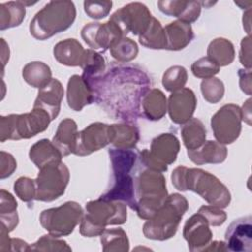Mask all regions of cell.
Here are the masks:
<instances>
[{"instance_id": "cell-19", "label": "cell", "mask_w": 252, "mask_h": 252, "mask_svg": "<svg viewBox=\"0 0 252 252\" xmlns=\"http://www.w3.org/2000/svg\"><path fill=\"white\" fill-rule=\"evenodd\" d=\"M99 198L110 201H120L125 203L131 210H136L135 182L130 173L113 175V182Z\"/></svg>"}, {"instance_id": "cell-28", "label": "cell", "mask_w": 252, "mask_h": 252, "mask_svg": "<svg viewBox=\"0 0 252 252\" xmlns=\"http://www.w3.org/2000/svg\"><path fill=\"white\" fill-rule=\"evenodd\" d=\"M143 115L152 121L161 119L167 111V99L158 89L149 90L141 101Z\"/></svg>"}, {"instance_id": "cell-54", "label": "cell", "mask_w": 252, "mask_h": 252, "mask_svg": "<svg viewBox=\"0 0 252 252\" xmlns=\"http://www.w3.org/2000/svg\"><path fill=\"white\" fill-rule=\"evenodd\" d=\"M250 14H251V9H248L244 14H243V18H246V21H243V28L246 30V32L248 33V35L250 34ZM245 20V19H243Z\"/></svg>"}, {"instance_id": "cell-39", "label": "cell", "mask_w": 252, "mask_h": 252, "mask_svg": "<svg viewBox=\"0 0 252 252\" xmlns=\"http://www.w3.org/2000/svg\"><path fill=\"white\" fill-rule=\"evenodd\" d=\"M188 79V74L183 66L175 65L169 67L162 76V85L168 92H175L184 88Z\"/></svg>"}, {"instance_id": "cell-36", "label": "cell", "mask_w": 252, "mask_h": 252, "mask_svg": "<svg viewBox=\"0 0 252 252\" xmlns=\"http://www.w3.org/2000/svg\"><path fill=\"white\" fill-rule=\"evenodd\" d=\"M139 42L151 49H166V36L163 27L160 22L155 17L145 31L144 33L139 35Z\"/></svg>"}, {"instance_id": "cell-12", "label": "cell", "mask_w": 252, "mask_h": 252, "mask_svg": "<svg viewBox=\"0 0 252 252\" xmlns=\"http://www.w3.org/2000/svg\"><path fill=\"white\" fill-rule=\"evenodd\" d=\"M152 18L153 16L145 4L132 2L115 11L110 20L118 25L124 36L129 32L139 36L148 29Z\"/></svg>"}, {"instance_id": "cell-37", "label": "cell", "mask_w": 252, "mask_h": 252, "mask_svg": "<svg viewBox=\"0 0 252 252\" xmlns=\"http://www.w3.org/2000/svg\"><path fill=\"white\" fill-rule=\"evenodd\" d=\"M100 242L104 252H126L129 250V239L126 232L120 227L105 229L100 234Z\"/></svg>"}, {"instance_id": "cell-30", "label": "cell", "mask_w": 252, "mask_h": 252, "mask_svg": "<svg viewBox=\"0 0 252 252\" xmlns=\"http://www.w3.org/2000/svg\"><path fill=\"white\" fill-rule=\"evenodd\" d=\"M22 76L30 86L38 90L45 87L52 80L50 67L41 61H32L26 64Z\"/></svg>"}, {"instance_id": "cell-45", "label": "cell", "mask_w": 252, "mask_h": 252, "mask_svg": "<svg viewBox=\"0 0 252 252\" xmlns=\"http://www.w3.org/2000/svg\"><path fill=\"white\" fill-rule=\"evenodd\" d=\"M198 213H200L209 222L211 226H220L226 220V213L217 206L213 205H205L202 206Z\"/></svg>"}, {"instance_id": "cell-10", "label": "cell", "mask_w": 252, "mask_h": 252, "mask_svg": "<svg viewBox=\"0 0 252 252\" xmlns=\"http://www.w3.org/2000/svg\"><path fill=\"white\" fill-rule=\"evenodd\" d=\"M70 180V171L65 163L53 162L39 169L35 183V200L52 202L61 197Z\"/></svg>"}, {"instance_id": "cell-34", "label": "cell", "mask_w": 252, "mask_h": 252, "mask_svg": "<svg viewBox=\"0 0 252 252\" xmlns=\"http://www.w3.org/2000/svg\"><path fill=\"white\" fill-rule=\"evenodd\" d=\"M108 155L111 161L113 175H121L131 173L136 160L139 158L137 153L131 150L111 148L108 150Z\"/></svg>"}, {"instance_id": "cell-29", "label": "cell", "mask_w": 252, "mask_h": 252, "mask_svg": "<svg viewBox=\"0 0 252 252\" xmlns=\"http://www.w3.org/2000/svg\"><path fill=\"white\" fill-rule=\"evenodd\" d=\"M180 133L183 144L187 150L198 149L206 142V127L203 122L196 117H192L190 120L182 124Z\"/></svg>"}, {"instance_id": "cell-32", "label": "cell", "mask_w": 252, "mask_h": 252, "mask_svg": "<svg viewBox=\"0 0 252 252\" xmlns=\"http://www.w3.org/2000/svg\"><path fill=\"white\" fill-rule=\"evenodd\" d=\"M81 68L83 69L82 77L92 85L105 73V59L95 50L91 48L86 49Z\"/></svg>"}, {"instance_id": "cell-26", "label": "cell", "mask_w": 252, "mask_h": 252, "mask_svg": "<svg viewBox=\"0 0 252 252\" xmlns=\"http://www.w3.org/2000/svg\"><path fill=\"white\" fill-rule=\"evenodd\" d=\"M29 157L38 169L53 162H60L63 158L61 152L55 147L52 141L47 139H42L34 143L30 149Z\"/></svg>"}, {"instance_id": "cell-22", "label": "cell", "mask_w": 252, "mask_h": 252, "mask_svg": "<svg viewBox=\"0 0 252 252\" xmlns=\"http://www.w3.org/2000/svg\"><path fill=\"white\" fill-rule=\"evenodd\" d=\"M187 155L192 162L197 165L218 164L225 160L227 149L225 145L218 141H206L201 147L195 150H187Z\"/></svg>"}, {"instance_id": "cell-44", "label": "cell", "mask_w": 252, "mask_h": 252, "mask_svg": "<svg viewBox=\"0 0 252 252\" xmlns=\"http://www.w3.org/2000/svg\"><path fill=\"white\" fill-rule=\"evenodd\" d=\"M112 7V1H85L84 10L86 14L94 20H100L105 18L110 13Z\"/></svg>"}, {"instance_id": "cell-46", "label": "cell", "mask_w": 252, "mask_h": 252, "mask_svg": "<svg viewBox=\"0 0 252 252\" xmlns=\"http://www.w3.org/2000/svg\"><path fill=\"white\" fill-rule=\"evenodd\" d=\"M17 168V161L15 158L4 151L0 153V178L4 179L13 174Z\"/></svg>"}, {"instance_id": "cell-48", "label": "cell", "mask_w": 252, "mask_h": 252, "mask_svg": "<svg viewBox=\"0 0 252 252\" xmlns=\"http://www.w3.org/2000/svg\"><path fill=\"white\" fill-rule=\"evenodd\" d=\"M239 77V86L243 93L250 95L251 94V70L240 69L238 71Z\"/></svg>"}, {"instance_id": "cell-49", "label": "cell", "mask_w": 252, "mask_h": 252, "mask_svg": "<svg viewBox=\"0 0 252 252\" xmlns=\"http://www.w3.org/2000/svg\"><path fill=\"white\" fill-rule=\"evenodd\" d=\"M10 244L11 238L9 237V231L7 228L1 224V231H0V251H10Z\"/></svg>"}, {"instance_id": "cell-51", "label": "cell", "mask_w": 252, "mask_h": 252, "mask_svg": "<svg viewBox=\"0 0 252 252\" xmlns=\"http://www.w3.org/2000/svg\"><path fill=\"white\" fill-rule=\"evenodd\" d=\"M240 109L242 120H244L248 125H251V98H248Z\"/></svg>"}, {"instance_id": "cell-6", "label": "cell", "mask_w": 252, "mask_h": 252, "mask_svg": "<svg viewBox=\"0 0 252 252\" xmlns=\"http://www.w3.org/2000/svg\"><path fill=\"white\" fill-rule=\"evenodd\" d=\"M136 212L139 218L150 220L168 196L166 180L162 172L148 169L135 179Z\"/></svg>"}, {"instance_id": "cell-3", "label": "cell", "mask_w": 252, "mask_h": 252, "mask_svg": "<svg viewBox=\"0 0 252 252\" xmlns=\"http://www.w3.org/2000/svg\"><path fill=\"white\" fill-rule=\"evenodd\" d=\"M127 220V205L120 201L98 198L86 204L80 222V233L85 237H95L107 225H119Z\"/></svg>"}, {"instance_id": "cell-7", "label": "cell", "mask_w": 252, "mask_h": 252, "mask_svg": "<svg viewBox=\"0 0 252 252\" xmlns=\"http://www.w3.org/2000/svg\"><path fill=\"white\" fill-rule=\"evenodd\" d=\"M49 114L39 108L24 114H10L0 117V141L30 139L45 131L51 122Z\"/></svg>"}, {"instance_id": "cell-38", "label": "cell", "mask_w": 252, "mask_h": 252, "mask_svg": "<svg viewBox=\"0 0 252 252\" xmlns=\"http://www.w3.org/2000/svg\"><path fill=\"white\" fill-rule=\"evenodd\" d=\"M109 50L111 56L120 63H128L134 60L139 52L137 43L126 36L122 37L118 42L110 47Z\"/></svg>"}, {"instance_id": "cell-18", "label": "cell", "mask_w": 252, "mask_h": 252, "mask_svg": "<svg viewBox=\"0 0 252 252\" xmlns=\"http://www.w3.org/2000/svg\"><path fill=\"white\" fill-rule=\"evenodd\" d=\"M64 95V89L59 80L53 79L43 88L38 90L33 107L45 110L51 120H54L60 111L61 101Z\"/></svg>"}, {"instance_id": "cell-9", "label": "cell", "mask_w": 252, "mask_h": 252, "mask_svg": "<svg viewBox=\"0 0 252 252\" xmlns=\"http://www.w3.org/2000/svg\"><path fill=\"white\" fill-rule=\"evenodd\" d=\"M179 150L178 138L171 133H162L152 140L150 150H143L139 158L146 168L165 172L167 166L176 160Z\"/></svg>"}, {"instance_id": "cell-42", "label": "cell", "mask_w": 252, "mask_h": 252, "mask_svg": "<svg viewBox=\"0 0 252 252\" xmlns=\"http://www.w3.org/2000/svg\"><path fill=\"white\" fill-rule=\"evenodd\" d=\"M220 67H219L208 56H205L196 60L191 65V71L193 75L203 80L215 77L220 72Z\"/></svg>"}, {"instance_id": "cell-40", "label": "cell", "mask_w": 252, "mask_h": 252, "mask_svg": "<svg viewBox=\"0 0 252 252\" xmlns=\"http://www.w3.org/2000/svg\"><path fill=\"white\" fill-rule=\"evenodd\" d=\"M201 92L205 100L209 103H218L224 94V85L219 78L204 79L201 83Z\"/></svg>"}, {"instance_id": "cell-35", "label": "cell", "mask_w": 252, "mask_h": 252, "mask_svg": "<svg viewBox=\"0 0 252 252\" xmlns=\"http://www.w3.org/2000/svg\"><path fill=\"white\" fill-rule=\"evenodd\" d=\"M18 204L15 197L5 189L0 191V220L9 232L19 223V216L17 213Z\"/></svg>"}, {"instance_id": "cell-53", "label": "cell", "mask_w": 252, "mask_h": 252, "mask_svg": "<svg viewBox=\"0 0 252 252\" xmlns=\"http://www.w3.org/2000/svg\"><path fill=\"white\" fill-rule=\"evenodd\" d=\"M1 46H2V48H1V54H2L1 55V60H2V66H3L2 71L4 72V67H5L7 61L9 60V53H10L9 46L6 43V41L4 40V38H1Z\"/></svg>"}, {"instance_id": "cell-1", "label": "cell", "mask_w": 252, "mask_h": 252, "mask_svg": "<svg viewBox=\"0 0 252 252\" xmlns=\"http://www.w3.org/2000/svg\"><path fill=\"white\" fill-rule=\"evenodd\" d=\"M151 80L136 66H117L109 69L91 86L94 100L109 113L131 122L139 116L141 101L149 91Z\"/></svg>"}, {"instance_id": "cell-52", "label": "cell", "mask_w": 252, "mask_h": 252, "mask_svg": "<svg viewBox=\"0 0 252 252\" xmlns=\"http://www.w3.org/2000/svg\"><path fill=\"white\" fill-rule=\"evenodd\" d=\"M203 251H227L224 241H211Z\"/></svg>"}, {"instance_id": "cell-41", "label": "cell", "mask_w": 252, "mask_h": 252, "mask_svg": "<svg viewBox=\"0 0 252 252\" xmlns=\"http://www.w3.org/2000/svg\"><path fill=\"white\" fill-rule=\"evenodd\" d=\"M29 251H72V248L65 240L51 234H45L30 245Z\"/></svg>"}, {"instance_id": "cell-47", "label": "cell", "mask_w": 252, "mask_h": 252, "mask_svg": "<svg viewBox=\"0 0 252 252\" xmlns=\"http://www.w3.org/2000/svg\"><path fill=\"white\" fill-rule=\"evenodd\" d=\"M239 61L245 69L251 70V37L247 35L243 37L240 43Z\"/></svg>"}, {"instance_id": "cell-14", "label": "cell", "mask_w": 252, "mask_h": 252, "mask_svg": "<svg viewBox=\"0 0 252 252\" xmlns=\"http://www.w3.org/2000/svg\"><path fill=\"white\" fill-rule=\"evenodd\" d=\"M108 128V124L94 122L78 132L73 154L79 157L89 156L110 144Z\"/></svg>"}, {"instance_id": "cell-43", "label": "cell", "mask_w": 252, "mask_h": 252, "mask_svg": "<svg viewBox=\"0 0 252 252\" xmlns=\"http://www.w3.org/2000/svg\"><path fill=\"white\" fill-rule=\"evenodd\" d=\"M16 195L24 202L31 203L35 200V183L34 179L27 176L19 177L14 183Z\"/></svg>"}, {"instance_id": "cell-50", "label": "cell", "mask_w": 252, "mask_h": 252, "mask_svg": "<svg viewBox=\"0 0 252 252\" xmlns=\"http://www.w3.org/2000/svg\"><path fill=\"white\" fill-rule=\"evenodd\" d=\"M30 244L20 238H11L10 251H29Z\"/></svg>"}, {"instance_id": "cell-31", "label": "cell", "mask_w": 252, "mask_h": 252, "mask_svg": "<svg viewBox=\"0 0 252 252\" xmlns=\"http://www.w3.org/2000/svg\"><path fill=\"white\" fill-rule=\"evenodd\" d=\"M207 56L219 67L229 65L235 57V50L232 42L223 37L213 39L207 49Z\"/></svg>"}, {"instance_id": "cell-8", "label": "cell", "mask_w": 252, "mask_h": 252, "mask_svg": "<svg viewBox=\"0 0 252 252\" xmlns=\"http://www.w3.org/2000/svg\"><path fill=\"white\" fill-rule=\"evenodd\" d=\"M84 211L75 201H68L59 207L43 210L39 216L41 226L55 237L71 234L81 222Z\"/></svg>"}, {"instance_id": "cell-5", "label": "cell", "mask_w": 252, "mask_h": 252, "mask_svg": "<svg viewBox=\"0 0 252 252\" xmlns=\"http://www.w3.org/2000/svg\"><path fill=\"white\" fill-rule=\"evenodd\" d=\"M188 210V202L178 193L170 194L156 214L143 225L145 237L163 241L175 235L179 223Z\"/></svg>"}, {"instance_id": "cell-4", "label": "cell", "mask_w": 252, "mask_h": 252, "mask_svg": "<svg viewBox=\"0 0 252 252\" xmlns=\"http://www.w3.org/2000/svg\"><path fill=\"white\" fill-rule=\"evenodd\" d=\"M72 1H50L39 10L30 23V32L37 40H45L68 30L76 19Z\"/></svg>"}, {"instance_id": "cell-25", "label": "cell", "mask_w": 252, "mask_h": 252, "mask_svg": "<svg viewBox=\"0 0 252 252\" xmlns=\"http://www.w3.org/2000/svg\"><path fill=\"white\" fill-rule=\"evenodd\" d=\"M77 135V123L71 118H65L58 124L52 143L61 152L62 156L66 157L74 153Z\"/></svg>"}, {"instance_id": "cell-33", "label": "cell", "mask_w": 252, "mask_h": 252, "mask_svg": "<svg viewBox=\"0 0 252 252\" xmlns=\"http://www.w3.org/2000/svg\"><path fill=\"white\" fill-rule=\"evenodd\" d=\"M26 15V5L23 1H10L0 4V30L18 27Z\"/></svg>"}, {"instance_id": "cell-13", "label": "cell", "mask_w": 252, "mask_h": 252, "mask_svg": "<svg viewBox=\"0 0 252 252\" xmlns=\"http://www.w3.org/2000/svg\"><path fill=\"white\" fill-rule=\"evenodd\" d=\"M84 41L93 49H109L122 37H125L118 25L112 20L105 23H89L81 31Z\"/></svg>"}, {"instance_id": "cell-27", "label": "cell", "mask_w": 252, "mask_h": 252, "mask_svg": "<svg viewBox=\"0 0 252 252\" xmlns=\"http://www.w3.org/2000/svg\"><path fill=\"white\" fill-rule=\"evenodd\" d=\"M110 144L113 148L131 150L134 149L139 142V129L129 123L111 124L108 128Z\"/></svg>"}, {"instance_id": "cell-15", "label": "cell", "mask_w": 252, "mask_h": 252, "mask_svg": "<svg viewBox=\"0 0 252 252\" xmlns=\"http://www.w3.org/2000/svg\"><path fill=\"white\" fill-rule=\"evenodd\" d=\"M224 243L228 251L251 252L252 218L250 215L234 220L224 234Z\"/></svg>"}, {"instance_id": "cell-11", "label": "cell", "mask_w": 252, "mask_h": 252, "mask_svg": "<svg viewBox=\"0 0 252 252\" xmlns=\"http://www.w3.org/2000/svg\"><path fill=\"white\" fill-rule=\"evenodd\" d=\"M241 109L233 103L224 104L211 118V127L216 140L222 144H232L241 133Z\"/></svg>"}, {"instance_id": "cell-24", "label": "cell", "mask_w": 252, "mask_h": 252, "mask_svg": "<svg viewBox=\"0 0 252 252\" xmlns=\"http://www.w3.org/2000/svg\"><path fill=\"white\" fill-rule=\"evenodd\" d=\"M85 50L82 44L75 38H67L54 45V58L62 65L70 67H81Z\"/></svg>"}, {"instance_id": "cell-20", "label": "cell", "mask_w": 252, "mask_h": 252, "mask_svg": "<svg viewBox=\"0 0 252 252\" xmlns=\"http://www.w3.org/2000/svg\"><path fill=\"white\" fill-rule=\"evenodd\" d=\"M94 101V93L92 86L82 76H71L67 84L68 106L74 111H81Z\"/></svg>"}, {"instance_id": "cell-23", "label": "cell", "mask_w": 252, "mask_h": 252, "mask_svg": "<svg viewBox=\"0 0 252 252\" xmlns=\"http://www.w3.org/2000/svg\"><path fill=\"white\" fill-rule=\"evenodd\" d=\"M166 36V49L178 51L184 49L194 38L193 29L190 24L176 20L164 28Z\"/></svg>"}, {"instance_id": "cell-2", "label": "cell", "mask_w": 252, "mask_h": 252, "mask_svg": "<svg viewBox=\"0 0 252 252\" xmlns=\"http://www.w3.org/2000/svg\"><path fill=\"white\" fill-rule=\"evenodd\" d=\"M171 181L175 189L193 191L209 205L224 209L230 204L228 188L217 176L204 169L177 166L171 173Z\"/></svg>"}, {"instance_id": "cell-16", "label": "cell", "mask_w": 252, "mask_h": 252, "mask_svg": "<svg viewBox=\"0 0 252 252\" xmlns=\"http://www.w3.org/2000/svg\"><path fill=\"white\" fill-rule=\"evenodd\" d=\"M196 106V95L189 88H182L171 93L167 100V111L171 121L175 124H184L190 120Z\"/></svg>"}, {"instance_id": "cell-21", "label": "cell", "mask_w": 252, "mask_h": 252, "mask_svg": "<svg viewBox=\"0 0 252 252\" xmlns=\"http://www.w3.org/2000/svg\"><path fill=\"white\" fill-rule=\"evenodd\" d=\"M158 6L161 13L169 17H175L187 24L194 23L199 19L202 8L199 1L184 0H162L158 2Z\"/></svg>"}, {"instance_id": "cell-17", "label": "cell", "mask_w": 252, "mask_h": 252, "mask_svg": "<svg viewBox=\"0 0 252 252\" xmlns=\"http://www.w3.org/2000/svg\"><path fill=\"white\" fill-rule=\"evenodd\" d=\"M183 237L187 241L190 251H203L212 241L213 232L207 220L197 212L186 220L183 227Z\"/></svg>"}]
</instances>
